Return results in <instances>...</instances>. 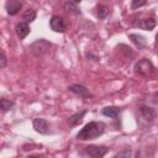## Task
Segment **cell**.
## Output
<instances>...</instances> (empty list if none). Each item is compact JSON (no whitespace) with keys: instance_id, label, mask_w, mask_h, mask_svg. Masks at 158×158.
Returning <instances> with one entry per match:
<instances>
[{"instance_id":"obj_1","label":"cell","mask_w":158,"mask_h":158,"mask_svg":"<svg viewBox=\"0 0 158 158\" xmlns=\"http://www.w3.org/2000/svg\"><path fill=\"white\" fill-rule=\"evenodd\" d=\"M105 132V123L101 121H91L86 123L77 135V138L80 141L95 139Z\"/></svg>"},{"instance_id":"obj_2","label":"cell","mask_w":158,"mask_h":158,"mask_svg":"<svg viewBox=\"0 0 158 158\" xmlns=\"http://www.w3.org/2000/svg\"><path fill=\"white\" fill-rule=\"evenodd\" d=\"M153 70H154L153 63L147 58H142L135 64V73L142 77H151Z\"/></svg>"},{"instance_id":"obj_3","label":"cell","mask_w":158,"mask_h":158,"mask_svg":"<svg viewBox=\"0 0 158 158\" xmlns=\"http://www.w3.org/2000/svg\"><path fill=\"white\" fill-rule=\"evenodd\" d=\"M109 148L104 147V146H88L85 147V153L90 157V158H102L106 153H107Z\"/></svg>"},{"instance_id":"obj_4","label":"cell","mask_w":158,"mask_h":158,"mask_svg":"<svg viewBox=\"0 0 158 158\" xmlns=\"http://www.w3.org/2000/svg\"><path fill=\"white\" fill-rule=\"evenodd\" d=\"M49 46H51V44H49L46 40L41 38V40L36 41L35 43H32L31 47H30V49H31V52H32L35 56H42V54H44V53L48 51Z\"/></svg>"},{"instance_id":"obj_5","label":"cell","mask_w":158,"mask_h":158,"mask_svg":"<svg viewBox=\"0 0 158 158\" xmlns=\"http://www.w3.org/2000/svg\"><path fill=\"white\" fill-rule=\"evenodd\" d=\"M138 114H139L141 120L144 121L146 123H151V122H153V120L156 118V115H157L154 109H152L151 106H146V105H143V106L139 107Z\"/></svg>"},{"instance_id":"obj_6","label":"cell","mask_w":158,"mask_h":158,"mask_svg":"<svg viewBox=\"0 0 158 158\" xmlns=\"http://www.w3.org/2000/svg\"><path fill=\"white\" fill-rule=\"evenodd\" d=\"M49 26L54 32H60V33L64 32L67 28V23H65L64 19L60 16H57V15L52 16V19L49 20Z\"/></svg>"},{"instance_id":"obj_7","label":"cell","mask_w":158,"mask_h":158,"mask_svg":"<svg viewBox=\"0 0 158 158\" xmlns=\"http://www.w3.org/2000/svg\"><path fill=\"white\" fill-rule=\"evenodd\" d=\"M32 126H33L35 131L41 133V135H48L49 133V126H48V122L44 118H40V117L33 118Z\"/></svg>"},{"instance_id":"obj_8","label":"cell","mask_w":158,"mask_h":158,"mask_svg":"<svg viewBox=\"0 0 158 158\" xmlns=\"http://www.w3.org/2000/svg\"><path fill=\"white\" fill-rule=\"evenodd\" d=\"M21 7H22V2L19 1V0H9V1H6V4H5L6 12H7L10 16H14V15L19 14V11L21 10Z\"/></svg>"},{"instance_id":"obj_9","label":"cell","mask_w":158,"mask_h":158,"mask_svg":"<svg viewBox=\"0 0 158 158\" xmlns=\"http://www.w3.org/2000/svg\"><path fill=\"white\" fill-rule=\"evenodd\" d=\"M135 26L142 28V30H146V31H152L156 26H157V21L154 19H143V20H139L137 22H135Z\"/></svg>"},{"instance_id":"obj_10","label":"cell","mask_w":158,"mask_h":158,"mask_svg":"<svg viewBox=\"0 0 158 158\" xmlns=\"http://www.w3.org/2000/svg\"><path fill=\"white\" fill-rule=\"evenodd\" d=\"M68 89H69L72 93H74V94L79 95L80 98H83V99H88L89 96H91V94L89 93V90H88L85 86L79 85V84H73V85H70Z\"/></svg>"},{"instance_id":"obj_11","label":"cell","mask_w":158,"mask_h":158,"mask_svg":"<svg viewBox=\"0 0 158 158\" xmlns=\"http://www.w3.org/2000/svg\"><path fill=\"white\" fill-rule=\"evenodd\" d=\"M15 31H16V35L19 36V38L20 40H23L28 33H30V26H28V23H26V22H19L17 25H16V27H15Z\"/></svg>"},{"instance_id":"obj_12","label":"cell","mask_w":158,"mask_h":158,"mask_svg":"<svg viewBox=\"0 0 158 158\" xmlns=\"http://www.w3.org/2000/svg\"><path fill=\"white\" fill-rule=\"evenodd\" d=\"M102 115L106 116V117H111V118H116L120 112H121V109L117 107V106H106L102 109Z\"/></svg>"},{"instance_id":"obj_13","label":"cell","mask_w":158,"mask_h":158,"mask_svg":"<svg viewBox=\"0 0 158 158\" xmlns=\"http://www.w3.org/2000/svg\"><path fill=\"white\" fill-rule=\"evenodd\" d=\"M128 37L131 38V41H132V42H133L138 48H144V47L147 46V40H146L143 36H141V35L131 33Z\"/></svg>"},{"instance_id":"obj_14","label":"cell","mask_w":158,"mask_h":158,"mask_svg":"<svg viewBox=\"0 0 158 158\" xmlns=\"http://www.w3.org/2000/svg\"><path fill=\"white\" fill-rule=\"evenodd\" d=\"M64 10L67 12H70V14H74V15L80 14V9H79L78 1H67L64 4Z\"/></svg>"},{"instance_id":"obj_15","label":"cell","mask_w":158,"mask_h":158,"mask_svg":"<svg viewBox=\"0 0 158 158\" xmlns=\"http://www.w3.org/2000/svg\"><path fill=\"white\" fill-rule=\"evenodd\" d=\"M85 114H86V111L84 110V111H81V112H77V114L72 115V116L68 118V122H69V125H70V126H75V125H79V123L83 121V117L85 116Z\"/></svg>"},{"instance_id":"obj_16","label":"cell","mask_w":158,"mask_h":158,"mask_svg":"<svg viewBox=\"0 0 158 158\" xmlns=\"http://www.w3.org/2000/svg\"><path fill=\"white\" fill-rule=\"evenodd\" d=\"M36 11L33 10V9H28V10H26L25 11V14H23V22H26V23H30V22H32V21H35L36 20Z\"/></svg>"},{"instance_id":"obj_17","label":"cell","mask_w":158,"mask_h":158,"mask_svg":"<svg viewBox=\"0 0 158 158\" xmlns=\"http://www.w3.org/2000/svg\"><path fill=\"white\" fill-rule=\"evenodd\" d=\"M96 15L101 20L105 19L109 15V7L105 6V5H98V7H96Z\"/></svg>"},{"instance_id":"obj_18","label":"cell","mask_w":158,"mask_h":158,"mask_svg":"<svg viewBox=\"0 0 158 158\" xmlns=\"http://www.w3.org/2000/svg\"><path fill=\"white\" fill-rule=\"evenodd\" d=\"M0 106H1L2 112H7L9 110H11L14 107V101L7 100V99H1L0 100Z\"/></svg>"},{"instance_id":"obj_19","label":"cell","mask_w":158,"mask_h":158,"mask_svg":"<svg viewBox=\"0 0 158 158\" xmlns=\"http://www.w3.org/2000/svg\"><path fill=\"white\" fill-rule=\"evenodd\" d=\"M131 154H132L131 148H125V149L120 151L118 153H116L112 158H131Z\"/></svg>"},{"instance_id":"obj_20","label":"cell","mask_w":158,"mask_h":158,"mask_svg":"<svg viewBox=\"0 0 158 158\" xmlns=\"http://www.w3.org/2000/svg\"><path fill=\"white\" fill-rule=\"evenodd\" d=\"M143 5H146V1L144 0H133L132 2H131V7L132 9H137V7H141V6H143Z\"/></svg>"},{"instance_id":"obj_21","label":"cell","mask_w":158,"mask_h":158,"mask_svg":"<svg viewBox=\"0 0 158 158\" xmlns=\"http://www.w3.org/2000/svg\"><path fill=\"white\" fill-rule=\"evenodd\" d=\"M6 67V56L4 52H1V58H0V68L4 69Z\"/></svg>"},{"instance_id":"obj_22","label":"cell","mask_w":158,"mask_h":158,"mask_svg":"<svg viewBox=\"0 0 158 158\" xmlns=\"http://www.w3.org/2000/svg\"><path fill=\"white\" fill-rule=\"evenodd\" d=\"M27 158H41V157H38V156H30V157H27Z\"/></svg>"},{"instance_id":"obj_23","label":"cell","mask_w":158,"mask_h":158,"mask_svg":"<svg viewBox=\"0 0 158 158\" xmlns=\"http://www.w3.org/2000/svg\"><path fill=\"white\" fill-rule=\"evenodd\" d=\"M156 43L158 44V33H157V36H156Z\"/></svg>"}]
</instances>
